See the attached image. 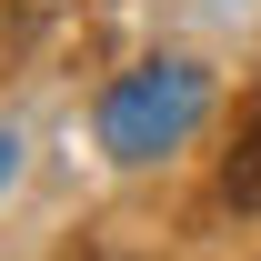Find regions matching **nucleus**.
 Here are the masks:
<instances>
[{
	"instance_id": "obj_3",
	"label": "nucleus",
	"mask_w": 261,
	"mask_h": 261,
	"mask_svg": "<svg viewBox=\"0 0 261 261\" xmlns=\"http://www.w3.org/2000/svg\"><path fill=\"white\" fill-rule=\"evenodd\" d=\"M0 171H10V141H0Z\"/></svg>"
},
{
	"instance_id": "obj_1",
	"label": "nucleus",
	"mask_w": 261,
	"mask_h": 261,
	"mask_svg": "<svg viewBox=\"0 0 261 261\" xmlns=\"http://www.w3.org/2000/svg\"><path fill=\"white\" fill-rule=\"evenodd\" d=\"M191 111H201V81H191V70H141V81L111 100V151L141 161V151H161Z\"/></svg>"
},
{
	"instance_id": "obj_2",
	"label": "nucleus",
	"mask_w": 261,
	"mask_h": 261,
	"mask_svg": "<svg viewBox=\"0 0 261 261\" xmlns=\"http://www.w3.org/2000/svg\"><path fill=\"white\" fill-rule=\"evenodd\" d=\"M221 191H231V211H261V121H251V141L231 151V171H221Z\"/></svg>"
}]
</instances>
